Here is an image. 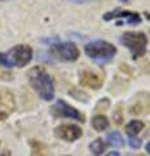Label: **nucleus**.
<instances>
[{"label":"nucleus","instance_id":"obj_18","mask_svg":"<svg viewBox=\"0 0 150 156\" xmlns=\"http://www.w3.org/2000/svg\"><path fill=\"white\" fill-rule=\"evenodd\" d=\"M69 2L75 3V4H84V3H88V2H93V0H69Z\"/></svg>","mask_w":150,"mask_h":156},{"label":"nucleus","instance_id":"obj_17","mask_svg":"<svg viewBox=\"0 0 150 156\" xmlns=\"http://www.w3.org/2000/svg\"><path fill=\"white\" fill-rule=\"evenodd\" d=\"M114 120H115V124H118V125H120L123 122V113H122L120 107H118L116 111L114 112Z\"/></svg>","mask_w":150,"mask_h":156},{"label":"nucleus","instance_id":"obj_2","mask_svg":"<svg viewBox=\"0 0 150 156\" xmlns=\"http://www.w3.org/2000/svg\"><path fill=\"white\" fill-rule=\"evenodd\" d=\"M33 58V50L27 44H17L7 52H0V65L4 68H24Z\"/></svg>","mask_w":150,"mask_h":156},{"label":"nucleus","instance_id":"obj_6","mask_svg":"<svg viewBox=\"0 0 150 156\" xmlns=\"http://www.w3.org/2000/svg\"><path fill=\"white\" fill-rule=\"evenodd\" d=\"M51 112L55 117H64V119H71V120L80 121V122H85V116L79 109L69 105L63 99L56 100V103L51 107Z\"/></svg>","mask_w":150,"mask_h":156},{"label":"nucleus","instance_id":"obj_22","mask_svg":"<svg viewBox=\"0 0 150 156\" xmlns=\"http://www.w3.org/2000/svg\"><path fill=\"white\" fill-rule=\"evenodd\" d=\"M146 151H148V152L150 154V142H149V143L146 144Z\"/></svg>","mask_w":150,"mask_h":156},{"label":"nucleus","instance_id":"obj_16","mask_svg":"<svg viewBox=\"0 0 150 156\" xmlns=\"http://www.w3.org/2000/svg\"><path fill=\"white\" fill-rule=\"evenodd\" d=\"M128 144H129L132 148L137 150V148L141 147L142 140L140 139V138H137V136H129V139H128Z\"/></svg>","mask_w":150,"mask_h":156},{"label":"nucleus","instance_id":"obj_1","mask_svg":"<svg viewBox=\"0 0 150 156\" xmlns=\"http://www.w3.org/2000/svg\"><path fill=\"white\" fill-rule=\"evenodd\" d=\"M29 83L41 99L50 101L55 96V85L51 76L41 66L31 68L27 73Z\"/></svg>","mask_w":150,"mask_h":156},{"label":"nucleus","instance_id":"obj_11","mask_svg":"<svg viewBox=\"0 0 150 156\" xmlns=\"http://www.w3.org/2000/svg\"><path fill=\"white\" fill-rule=\"evenodd\" d=\"M30 146H31V151L34 156H52L50 148L46 144H43L39 140H30Z\"/></svg>","mask_w":150,"mask_h":156},{"label":"nucleus","instance_id":"obj_24","mask_svg":"<svg viewBox=\"0 0 150 156\" xmlns=\"http://www.w3.org/2000/svg\"><path fill=\"white\" fill-rule=\"evenodd\" d=\"M134 156H144V155H134Z\"/></svg>","mask_w":150,"mask_h":156},{"label":"nucleus","instance_id":"obj_25","mask_svg":"<svg viewBox=\"0 0 150 156\" xmlns=\"http://www.w3.org/2000/svg\"><path fill=\"white\" fill-rule=\"evenodd\" d=\"M2 2H4V0H2Z\"/></svg>","mask_w":150,"mask_h":156},{"label":"nucleus","instance_id":"obj_21","mask_svg":"<svg viewBox=\"0 0 150 156\" xmlns=\"http://www.w3.org/2000/svg\"><path fill=\"white\" fill-rule=\"evenodd\" d=\"M0 156H11V152L9 151H4L3 154H0Z\"/></svg>","mask_w":150,"mask_h":156},{"label":"nucleus","instance_id":"obj_23","mask_svg":"<svg viewBox=\"0 0 150 156\" xmlns=\"http://www.w3.org/2000/svg\"><path fill=\"white\" fill-rule=\"evenodd\" d=\"M119 2H122V3H128L129 0H119Z\"/></svg>","mask_w":150,"mask_h":156},{"label":"nucleus","instance_id":"obj_7","mask_svg":"<svg viewBox=\"0 0 150 156\" xmlns=\"http://www.w3.org/2000/svg\"><path fill=\"white\" fill-rule=\"evenodd\" d=\"M115 18H123L129 25H138L142 21L141 16L137 12L127 11V9H114V11L103 14L104 21H111V20H115Z\"/></svg>","mask_w":150,"mask_h":156},{"label":"nucleus","instance_id":"obj_3","mask_svg":"<svg viewBox=\"0 0 150 156\" xmlns=\"http://www.w3.org/2000/svg\"><path fill=\"white\" fill-rule=\"evenodd\" d=\"M85 53L98 65H104L110 62L116 55V47L106 41H91L85 44Z\"/></svg>","mask_w":150,"mask_h":156},{"label":"nucleus","instance_id":"obj_4","mask_svg":"<svg viewBox=\"0 0 150 156\" xmlns=\"http://www.w3.org/2000/svg\"><path fill=\"white\" fill-rule=\"evenodd\" d=\"M120 43L130 52L134 60L142 57L146 53L148 38L141 31H125L120 37Z\"/></svg>","mask_w":150,"mask_h":156},{"label":"nucleus","instance_id":"obj_19","mask_svg":"<svg viewBox=\"0 0 150 156\" xmlns=\"http://www.w3.org/2000/svg\"><path fill=\"white\" fill-rule=\"evenodd\" d=\"M8 117V113H5V112H3V111H0V121H4Z\"/></svg>","mask_w":150,"mask_h":156},{"label":"nucleus","instance_id":"obj_13","mask_svg":"<svg viewBox=\"0 0 150 156\" xmlns=\"http://www.w3.org/2000/svg\"><path fill=\"white\" fill-rule=\"evenodd\" d=\"M142 129H144V122L140 120H132L125 126V131H127L129 136H136Z\"/></svg>","mask_w":150,"mask_h":156},{"label":"nucleus","instance_id":"obj_12","mask_svg":"<svg viewBox=\"0 0 150 156\" xmlns=\"http://www.w3.org/2000/svg\"><path fill=\"white\" fill-rule=\"evenodd\" d=\"M91 125L95 131H103L110 126V121L104 115H97L91 120Z\"/></svg>","mask_w":150,"mask_h":156},{"label":"nucleus","instance_id":"obj_8","mask_svg":"<svg viewBox=\"0 0 150 156\" xmlns=\"http://www.w3.org/2000/svg\"><path fill=\"white\" fill-rule=\"evenodd\" d=\"M55 135L67 140V142H73V140L81 138L82 129L73 124H63L55 128Z\"/></svg>","mask_w":150,"mask_h":156},{"label":"nucleus","instance_id":"obj_9","mask_svg":"<svg viewBox=\"0 0 150 156\" xmlns=\"http://www.w3.org/2000/svg\"><path fill=\"white\" fill-rule=\"evenodd\" d=\"M79 77H80V85L84 87H89V89H93V90H99L103 86V78L93 70H88V69L81 70Z\"/></svg>","mask_w":150,"mask_h":156},{"label":"nucleus","instance_id":"obj_14","mask_svg":"<svg viewBox=\"0 0 150 156\" xmlns=\"http://www.w3.org/2000/svg\"><path fill=\"white\" fill-rule=\"evenodd\" d=\"M107 140L108 144L112 147H123L124 146V139L119 131H111L107 134Z\"/></svg>","mask_w":150,"mask_h":156},{"label":"nucleus","instance_id":"obj_10","mask_svg":"<svg viewBox=\"0 0 150 156\" xmlns=\"http://www.w3.org/2000/svg\"><path fill=\"white\" fill-rule=\"evenodd\" d=\"M129 112L132 115H145L150 113V95H146V99H137L134 104L130 105Z\"/></svg>","mask_w":150,"mask_h":156},{"label":"nucleus","instance_id":"obj_20","mask_svg":"<svg viewBox=\"0 0 150 156\" xmlns=\"http://www.w3.org/2000/svg\"><path fill=\"white\" fill-rule=\"evenodd\" d=\"M106 156H120L119 155V152H116V151H112V152H110V154H107Z\"/></svg>","mask_w":150,"mask_h":156},{"label":"nucleus","instance_id":"obj_5","mask_svg":"<svg viewBox=\"0 0 150 156\" xmlns=\"http://www.w3.org/2000/svg\"><path fill=\"white\" fill-rule=\"evenodd\" d=\"M52 55L63 61H76L80 57V50L72 42H56L51 44Z\"/></svg>","mask_w":150,"mask_h":156},{"label":"nucleus","instance_id":"obj_15","mask_svg":"<svg viewBox=\"0 0 150 156\" xmlns=\"http://www.w3.org/2000/svg\"><path fill=\"white\" fill-rule=\"evenodd\" d=\"M89 148H90V151L95 156H101L104 152V150H106V143L103 142V139L97 138V139H94L93 142L89 144Z\"/></svg>","mask_w":150,"mask_h":156}]
</instances>
